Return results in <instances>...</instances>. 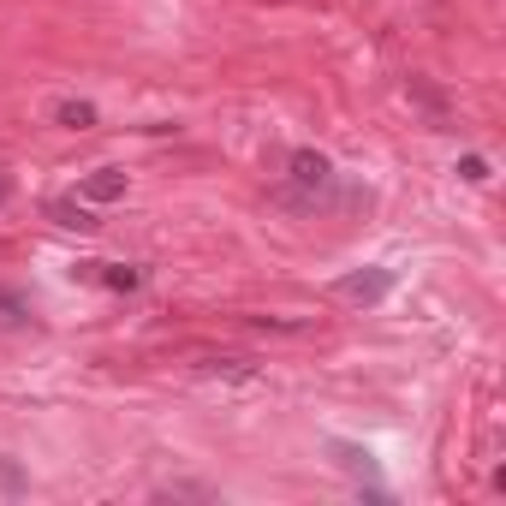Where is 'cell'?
I'll return each mask as SVG.
<instances>
[{
    "instance_id": "9c48e42d",
    "label": "cell",
    "mask_w": 506,
    "mask_h": 506,
    "mask_svg": "<svg viewBox=\"0 0 506 506\" xmlns=\"http://www.w3.org/2000/svg\"><path fill=\"white\" fill-rule=\"evenodd\" d=\"M250 328H262V333H310V322H298V316H250Z\"/></svg>"
},
{
    "instance_id": "30bf717a",
    "label": "cell",
    "mask_w": 506,
    "mask_h": 506,
    "mask_svg": "<svg viewBox=\"0 0 506 506\" xmlns=\"http://www.w3.org/2000/svg\"><path fill=\"white\" fill-rule=\"evenodd\" d=\"M24 316H30V304L18 298V292L0 286V328H13V322H24Z\"/></svg>"
},
{
    "instance_id": "7a4b0ae2",
    "label": "cell",
    "mask_w": 506,
    "mask_h": 506,
    "mask_svg": "<svg viewBox=\"0 0 506 506\" xmlns=\"http://www.w3.org/2000/svg\"><path fill=\"white\" fill-rule=\"evenodd\" d=\"M333 292L346 304H381L393 292V268H363V275H346V280H333Z\"/></svg>"
},
{
    "instance_id": "277c9868",
    "label": "cell",
    "mask_w": 506,
    "mask_h": 506,
    "mask_svg": "<svg viewBox=\"0 0 506 506\" xmlns=\"http://www.w3.org/2000/svg\"><path fill=\"white\" fill-rule=\"evenodd\" d=\"M405 96H411V101L423 108V114H429V126H453V108H447V96H441V89H435L429 78H417V72H411V78H405Z\"/></svg>"
},
{
    "instance_id": "4fadbf2b",
    "label": "cell",
    "mask_w": 506,
    "mask_h": 506,
    "mask_svg": "<svg viewBox=\"0 0 506 506\" xmlns=\"http://www.w3.org/2000/svg\"><path fill=\"white\" fill-rule=\"evenodd\" d=\"M6 197H13V173H0V209H6Z\"/></svg>"
},
{
    "instance_id": "52a82bcc",
    "label": "cell",
    "mask_w": 506,
    "mask_h": 506,
    "mask_svg": "<svg viewBox=\"0 0 506 506\" xmlns=\"http://www.w3.org/2000/svg\"><path fill=\"white\" fill-rule=\"evenodd\" d=\"M328 453H333L340 471H351V477H376V459H370L363 447H351V441H328Z\"/></svg>"
},
{
    "instance_id": "8992f818",
    "label": "cell",
    "mask_w": 506,
    "mask_h": 506,
    "mask_svg": "<svg viewBox=\"0 0 506 506\" xmlns=\"http://www.w3.org/2000/svg\"><path fill=\"white\" fill-rule=\"evenodd\" d=\"M54 126H66V131H89V126H96V101H78V96L54 101Z\"/></svg>"
},
{
    "instance_id": "ba28073f",
    "label": "cell",
    "mask_w": 506,
    "mask_h": 506,
    "mask_svg": "<svg viewBox=\"0 0 506 506\" xmlns=\"http://www.w3.org/2000/svg\"><path fill=\"white\" fill-rule=\"evenodd\" d=\"M96 280L114 292H137L144 286V268H126V262H96Z\"/></svg>"
},
{
    "instance_id": "3957f363",
    "label": "cell",
    "mask_w": 506,
    "mask_h": 506,
    "mask_svg": "<svg viewBox=\"0 0 506 506\" xmlns=\"http://www.w3.org/2000/svg\"><path fill=\"white\" fill-rule=\"evenodd\" d=\"M48 220H54V227H66V232H96V227H101L96 209H89L84 197H54V202H48Z\"/></svg>"
},
{
    "instance_id": "7c38bea8",
    "label": "cell",
    "mask_w": 506,
    "mask_h": 506,
    "mask_svg": "<svg viewBox=\"0 0 506 506\" xmlns=\"http://www.w3.org/2000/svg\"><path fill=\"white\" fill-rule=\"evenodd\" d=\"M459 179H464V185H483V179H489V161H483V155H464V161H459Z\"/></svg>"
},
{
    "instance_id": "6da1fadb",
    "label": "cell",
    "mask_w": 506,
    "mask_h": 506,
    "mask_svg": "<svg viewBox=\"0 0 506 506\" xmlns=\"http://www.w3.org/2000/svg\"><path fill=\"white\" fill-rule=\"evenodd\" d=\"M191 370H197V381H220V388H257V381H262V370L250 358H215V351L197 358Z\"/></svg>"
},
{
    "instance_id": "5b68a950",
    "label": "cell",
    "mask_w": 506,
    "mask_h": 506,
    "mask_svg": "<svg viewBox=\"0 0 506 506\" xmlns=\"http://www.w3.org/2000/svg\"><path fill=\"white\" fill-rule=\"evenodd\" d=\"M78 197L84 202H119L126 197V173H119V167H96V173H84Z\"/></svg>"
},
{
    "instance_id": "8fae6325",
    "label": "cell",
    "mask_w": 506,
    "mask_h": 506,
    "mask_svg": "<svg viewBox=\"0 0 506 506\" xmlns=\"http://www.w3.org/2000/svg\"><path fill=\"white\" fill-rule=\"evenodd\" d=\"M0 494H24V464L0 459Z\"/></svg>"
}]
</instances>
